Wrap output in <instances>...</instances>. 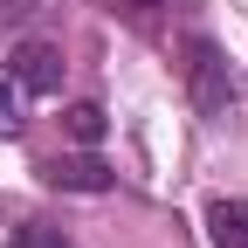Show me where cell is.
Masks as SVG:
<instances>
[{
  "mask_svg": "<svg viewBox=\"0 0 248 248\" xmlns=\"http://www.w3.org/2000/svg\"><path fill=\"white\" fill-rule=\"evenodd\" d=\"M186 90H193L200 117H228L234 83H228V62H221V48H214V42H193V62H186Z\"/></svg>",
  "mask_w": 248,
  "mask_h": 248,
  "instance_id": "6da1fadb",
  "label": "cell"
},
{
  "mask_svg": "<svg viewBox=\"0 0 248 248\" xmlns=\"http://www.w3.org/2000/svg\"><path fill=\"white\" fill-rule=\"evenodd\" d=\"M62 69H69V62H62L55 42H21L7 55V76L21 83V97H55V90H62Z\"/></svg>",
  "mask_w": 248,
  "mask_h": 248,
  "instance_id": "7a4b0ae2",
  "label": "cell"
},
{
  "mask_svg": "<svg viewBox=\"0 0 248 248\" xmlns=\"http://www.w3.org/2000/svg\"><path fill=\"white\" fill-rule=\"evenodd\" d=\"M42 179L55 186V193H110V166L90 159V152H55V159L42 166Z\"/></svg>",
  "mask_w": 248,
  "mask_h": 248,
  "instance_id": "3957f363",
  "label": "cell"
},
{
  "mask_svg": "<svg viewBox=\"0 0 248 248\" xmlns=\"http://www.w3.org/2000/svg\"><path fill=\"white\" fill-rule=\"evenodd\" d=\"M207 234H214V248H248V200H214Z\"/></svg>",
  "mask_w": 248,
  "mask_h": 248,
  "instance_id": "277c9868",
  "label": "cell"
},
{
  "mask_svg": "<svg viewBox=\"0 0 248 248\" xmlns=\"http://www.w3.org/2000/svg\"><path fill=\"white\" fill-rule=\"evenodd\" d=\"M62 131H69L76 145H97L104 138V110L97 104H69V110H62Z\"/></svg>",
  "mask_w": 248,
  "mask_h": 248,
  "instance_id": "5b68a950",
  "label": "cell"
},
{
  "mask_svg": "<svg viewBox=\"0 0 248 248\" xmlns=\"http://www.w3.org/2000/svg\"><path fill=\"white\" fill-rule=\"evenodd\" d=\"M7 248H69V234L48 228V221H21V228L7 234Z\"/></svg>",
  "mask_w": 248,
  "mask_h": 248,
  "instance_id": "8992f818",
  "label": "cell"
},
{
  "mask_svg": "<svg viewBox=\"0 0 248 248\" xmlns=\"http://www.w3.org/2000/svg\"><path fill=\"white\" fill-rule=\"evenodd\" d=\"M21 131V83L0 69V138H14Z\"/></svg>",
  "mask_w": 248,
  "mask_h": 248,
  "instance_id": "52a82bcc",
  "label": "cell"
},
{
  "mask_svg": "<svg viewBox=\"0 0 248 248\" xmlns=\"http://www.w3.org/2000/svg\"><path fill=\"white\" fill-rule=\"evenodd\" d=\"M35 14H48V0H0V21H35Z\"/></svg>",
  "mask_w": 248,
  "mask_h": 248,
  "instance_id": "ba28073f",
  "label": "cell"
},
{
  "mask_svg": "<svg viewBox=\"0 0 248 248\" xmlns=\"http://www.w3.org/2000/svg\"><path fill=\"white\" fill-rule=\"evenodd\" d=\"M117 14H145V7H159V0H110Z\"/></svg>",
  "mask_w": 248,
  "mask_h": 248,
  "instance_id": "9c48e42d",
  "label": "cell"
}]
</instances>
